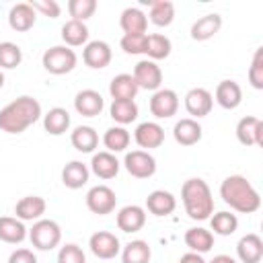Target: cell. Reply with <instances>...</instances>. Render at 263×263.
Here are the masks:
<instances>
[{
	"label": "cell",
	"instance_id": "2e32d148",
	"mask_svg": "<svg viewBox=\"0 0 263 263\" xmlns=\"http://www.w3.org/2000/svg\"><path fill=\"white\" fill-rule=\"evenodd\" d=\"M45 210H47V203L41 195H25L14 205V214H16L14 218H18L23 222H37V220H41Z\"/></svg>",
	"mask_w": 263,
	"mask_h": 263
},
{
	"label": "cell",
	"instance_id": "cb8c5ba5",
	"mask_svg": "<svg viewBox=\"0 0 263 263\" xmlns=\"http://www.w3.org/2000/svg\"><path fill=\"white\" fill-rule=\"evenodd\" d=\"M222 29V16L218 12H210L199 16L191 25V39L193 41H208Z\"/></svg>",
	"mask_w": 263,
	"mask_h": 263
},
{
	"label": "cell",
	"instance_id": "603a6c76",
	"mask_svg": "<svg viewBox=\"0 0 263 263\" xmlns=\"http://www.w3.org/2000/svg\"><path fill=\"white\" fill-rule=\"evenodd\" d=\"M177 208V199L171 191H164V189H154L152 193H148L146 197V210L158 218L162 216H168L173 214Z\"/></svg>",
	"mask_w": 263,
	"mask_h": 263
},
{
	"label": "cell",
	"instance_id": "f6af8a7d",
	"mask_svg": "<svg viewBox=\"0 0 263 263\" xmlns=\"http://www.w3.org/2000/svg\"><path fill=\"white\" fill-rule=\"evenodd\" d=\"M8 263H37V257L31 249H16L10 253Z\"/></svg>",
	"mask_w": 263,
	"mask_h": 263
},
{
	"label": "cell",
	"instance_id": "5b68a950",
	"mask_svg": "<svg viewBox=\"0 0 263 263\" xmlns=\"http://www.w3.org/2000/svg\"><path fill=\"white\" fill-rule=\"evenodd\" d=\"M41 64H43V68L49 74L62 76V74H68V72H72L76 68L78 55H76L74 49H70L66 45H53V47H49V49L43 51Z\"/></svg>",
	"mask_w": 263,
	"mask_h": 263
},
{
	"label": "cell",
	"instance_id": "8992f818",
	"mask_svg": "<svg viewBox=\"0 0 263 263\" xmlns=\"http://www.w3.org/2000/svg\"><path fill=\"white\" fill-rule=\"evenodd\" d=\"M117 205V195L115 191L109 187V185H95L88 189L86 193V208L92 212V214H99V216H107L115 210Z\"/></svg>",
	"mask_w": 263,
	"mask_h": 263
},
{
	"label": "cell",
	"instance_id": "f35d334b",
	"mask_svg": "<svg viewBox=\"0 0 263 263\" xmlns=\"http://www.w3.org/2000/svg\"><path fill=\"white\" fill-rule=\"evenodd\" d=\"M23 62V49L12 41L0 43V70H12Z\"/></svg>",
	"mask_w": 263,
	"mask_h": 263
},
{
	"label": "cell",
	"instance_id": "f1b7e54d",
	"mask_svg": "<svg viewBox=\"0 0 263 263\" xmlns=\"http://www.w3.org/2000/svg\"><path fill=\"white\" fill-rule=\"evenodd\" d=\"M70 142L72 146L82 152V154H88V152H95V148L99 146V134L95 127L90 125H78L72 129L70 134Z\"/></svg>",
	"mask_w": 263,
	"mask_h": 263
},
{
	"label": "cell",
	"instance_id": "4dcf8cb0",
	"mask_svg": "<svg viewBox=\"0 0 263 263\" xmlns=\"http://www.w3.org/2000/svg\"><path fill=\"white\" fill-rule=\"evenodd\" d=\"M62 41L66 47H80V45H86L88 43V27L80 21H66L64 27H62Z\"/></svg>",
	"mask_w": 263,
	"mask_h": 263
},
{
	"label": "cell",
	"instance_id": "ab89813d",
	"mask_svg": "<svg viewBox=\"0 0 263 263\" xmlns=\"http://www.w3.org/2000/svg\"><path fill=\"white\" fill-rule=\"evenodd\" d=\"M97 10V0H70L68 2V12L74 21L84 23L86 18H90Z\"/></svg>",
	"mask_w": 263,
	"mask_h": 263
},
{
	"label": "cell",
	"instance_id": "c3c4849f",
	"mask_svg": "<svg viewBox=\"0 0 263 263\" xmlns=\"http://www.w3.org/2000/svg\"><path fill=\"white\" fill-rule=\"evenodd\" d=\"M2 86H4V72L0 70V88H2Z\"/></svg>",
	"mask_w": 263,
	"mask_h": 263
},
{
	"label": "cell",
	"instance_id": "4fadbf2b",
	"mask_svg": "<svg viewBox=\"0 0 263 263\" xmlns=\"http://www.w3.org/2000/svg\"><path fill=\"white\" fill-rule=\"evenodd\" d=\"M236 140L242 146H263V121L255 115H247L236 123Z\"/></svg>",
	"mask_w": 263,
	"mask_h": 263
},
{
	"label": "cell",
	"instance_id": "3957f363",
	"mask_svg": "<svg viewBox=\"0 0 263 263\" xmlns=\"http://www.w3.org/2000/svg\"><path fill=\"white\" fill-rule=\"evenodd\" d=\"M181 199L185 205V212L191 220H210V216L214 214V197H212V189L210 185L199 179H187L181 187Z\"/></svg>",
	"mask_w": 263,
	"mask_h": 263
},
{
	"label": "cell",
	"instance_id": "6da1fadb",
	"mask_svg": "<svg viewBox=\"0 0 263 263\" xmlns=\"http://www.w3.org/2000/svg\"><path fill=\"white\" fill-rule=\"evenodd\" d=\"M41 115V103L35 97L23 95L0 109V129L6 134H23Z\"/></svg>",
	"mask_w": 263,
	"mask_h": 263
},
{
	"label": "cell",
	"instance_id": "e575fe53",
	"mask_svg": "<svg viewBox=\"0 0 263 263\" xmlns=\"http://www.w3.org/2000/svg\"><path fill=\"white\" fill-rule=\"evenodd\" d=\"M129 142H132V136H129V132L123 125H113L103 136V144H105L107 152H111V154L123 152L129 146Z\"/></svg>",
	"mask_w": 263,
	"mask_h": 263
},
{
	"label": "cell",
	"instance_id": "d6986e66",
	"mask_svg": "<svg viewBox=\"0 0 263 263\" xmlns=\"http://www.w3.org/2000/svg\"><path fill=\"white\" fill-rule=\"evenodd\" d=\"M74 109L82 117H97L105 109V101H103L101 92H97L92 88H84L74 97Z\"/></svg>",
	"mask_w": 263,
	"mask_h": 263
},
{
	"label": "cell",
	"instance_id": "f546056e",
	"mask_svg": "<svg viewBox=\"0 0 263 263\" xmlns=\"http://www.w3.org/2000/svg\"><path fill=\"white\" fill-rule=\"evenodd\" d=\"M183 238H185V245L191 249V253L203 255V253L212 251V247H214V234H212V230L201 228V226L189 228Z\"/></svg>",
	"mask_w": 263,
	"mask_h": 263
},
{
	"label": "cell",
	"instance_id": "7dc6e473",
	"mask_svg": "<svg viewBox=\"0 0 263 263\" xmlns=\"http://www.w3.org/2000/svg\"><path fill=\"white\" fill-rule=\"evenodd\" d=\"M210 263H238L234 257H230V255H216Z\"/></svg>",
	"mask_w": 263,
	"mask_h": 263
},
{
	"label": "cell",
	"instance_id": "1f68e13d",
	"mask_svg": "<svg viewBox=\"0 0 263 263\" xmlns=\"http://www.w3.org/2000/svg\"><path fill=\"white\" fill-rule=\"evenodd\" d=\"M171 49H173V43L166 35L162 33H150L146 35V47H144V53L148 55V60L156 62V60H164L171 55Z\"/></svg>",
	"mask_w": 263,
	"mask_h": 263
},
{
	"label": "cell",
	"instance_id": "60d3db41",
	"mask_svg": "<svg viewBox=\"0 0 263 263\" xmlns=\"http://www.w3.org/2000/svg\"><path fill=\"white\" fill-rule=\"evenodd\" d=\"M249 82H251L253 88L263 90V47L255 49L253 62L249 66Z\"/></svg>",
	"mask_w": 263,
	"mask_h": 263
},
{
	"label": "cell",
	"instance_id": "8fae6325",
	"mask_svg": "<svg viewBox=\"0 0 263 263\" xmlns=\"http://www.w3.org/2000/svg\"><path fill=\"white\" fill-rule=\"evenodd\" d=\"M111 58H113V51H111V45L107 41H101V39H95V41H88L82 49V62L92 68V70H103L111 64Z\"/></svg>",
	"mask_w": 263,
	"mask_h": 263
},
{
	"label": "cell",
	"instance_id": "ba28073f",
	"mask_svg": "<svg viewBox=\"0 0 263 263\" xmlns=\"http://www.w3.org/2000/svg\"><path fill=\"white\" fill-rule=\"evenodd\" d=\"M125 171L136 179H150L156 173V160L146 150H132L123 158Z\"/></svg>",
	"mask_w": 263,
	"mask_h": 263
},
{
	"label": "cell",
	"instance_id": "7c38bea8",
	"mask_svg": "<svg viewBox=\"0 0 263 263\" xmlns=\"http://www.w3.org/2000/svg\"><path fill=\"white\" fill-rule=\"evenodd\" d=\"M212 107H214V97H212V92L208 88L195 86V88L187 90V95H185V109H187L189 115H193V119L210 115Z\"/></svg>",
	"mask_w": 263,
	"mask_h": 263
},
{
	"label": "cell",
	"instance_id": "83f0119b",
	"mask_svg": "<svg viewBox=\"0 0 263 263\" xmlns=\"http://www.w3.org/2000/svg\"><path fill=\"white\" fill-rule=\"evenodd\" d=\"M27 226L23 220L12 216H0V240L8 245H18L27 238Z\"/></svg>",
	"mask_w": 263,
	"mask_h": 263
},
{
	"label": "cell",
	"instance_id": "d4e9b609",
	"mask_svg": "<svg viewBox=\"0 0 263 263\" xmlns=\"http://www.w3.org/2000/svg\"><path fill=\"white\" fill-rule=\"evenodd\" d=\"M119 27L123 35H142L148 29V16L138 6H127L119 16Z\"/></svg>",
	"mask_w": 263,
	"mask_h": 263
},
{
	"label": "cell",
	"instance_id": "836d02e7",
	"mask_svg": "<svg viewBox=\"0 0 263 263\" xmlns=\"http://www.w3.org/2000/svg\"><path fill=\"white\" fill-rule=\"evenodd\" d=\"M150 257H152L150 245L146 240H142V238L129 240L121 249V261L123 263H150Z\"/></svg>",
	"mask_w": 263,
	"mask_h": 263
},
{
	"label": "cell",
	"instance_id": "7bdbcfd3",
	"mask_svg": "<svg viewBox=\"0 0 263 263\" xmlns=\"http://www.w3.org/2000/svg\"><path fill=\"white\" fill-rule=\"evenodd\" d=\"M121 49L129 55H138V53H144V47H146V33L142 35H123L121 41H119Z\"/></svg>",
	"mask_w": 263,
	"mask_h": 263
},
{
	"label": "cell",
	"instance_id": "484cf974",
	"mask_svg": "<svg viewBox=\"0 0 263 263\" xmlns=\"http://www.w3.org/2000/svg\"><path fill=\"white\" fill-rule=\"evenodd\" d=\"M138 90L140 88L132 74H117L109 82V95L113 101H134Z\"/></svg>",
	"mask_w": 263,
	"mask_h": 263
},
{
	"label": "cell",
	"instance_id": "9c48e42d",
	"mask_svg": "<svg viewBox=\"0 0 263 263\" xmlns=\"http://www.w3.org/2000/svg\"><path fill=\"white\" fill-rule=\"evenodd\" d=\"M132 76H134L138 88H144V90H158L162 84V70L152 60H140L134 66Z\"/></svg>",
	"mask_w": 263,
	"mask_h": 263
},
{
	"label": "cell",
	"instance_id": "b9f144b4",
	"mask_svg": "<svg viewBox=\"0 0 263 263\" xmlns=\"http://www.w3.org/2000/svg\"><path fill=\"white\" fill-rule=\"evenodd\" d=\"M58 263H86V255L78 245L68 242L58 251Z\"/></svg>",
	"mask_w": 263,
	"mask_h": 263
},
{
	"label": "cell",
	"instance_id": "30bf717a",
	"mask_svg": "<svg viewBox=\"0 0 263 263\" xmlns=\"http://www.w3.org/2000/svg\"><path fill=\"white\" fill-rule=\"evenodd\" d=\"M88 247L90 253L99 259H115L121 253V242L113 232L107 230H99L88 238Z\"/></svg>",
	"mask_w": 263,
	"mask_h": 263
},
{
	"label": "cell",
	"instance_id": "52a82bcc",
	"mask_svg": "<svg viewBox=\"0 0 263 263\" xmlns=\"http://www.w3.org/2000/svg\"><path fill=\"white\" fill-rule=\"evenodd\" d=\"M148 107L156 119H168L179 111V95L173 88H158L150 97Z\"/></svg>",
	"mask_w": 263,
	"mask_h": 263
},
{
	"label": "cell",
	"instance_id": "bcb514c9",
	"mask_svg": "<svg viewBox=\"0 0 263 263\" xmlns=\"http://www.w3.org/2000/svg\"><path fill=\"white\" fill-rule=\"evenodd\" d=\"M179 263H208L199 253H185V255H181V259H179Z\"/></svg>",
	"mask_w": 263,
	"mask_h": 263
},
{
	"label": "cell",
	"instance_id": "7402d4cb",
	"mask_svg": "<svg viewBox=\"0 0 263 263\" xmlns=\"http://www.w3.org/2000/svg\"><path fill=\"white\" fill-rule=\"evenodd\" d=\"M119 166H121V162L117 160V156L111 154V152H107V150H103V152H95V154H92L90 171H92L99 179H103V181L115 179L117 173H119Z\"/></svg>",
	"mask_w": 263,
	"mask_h": 263
},
{
	"label": "cell",
	"instance_id": "5bb4252c",
	"mask_svg": "<svg viewBox=\"0 0 263 263\" xmlns=\"http://www.w3.org/2000/svg\"><path fill=\"white\" fill-rule=\"evenodd\" d=\"M115 222H117V228H119L121 232H127V234L138 232V230H142L144 224H146V210H144L142 205H136V203L123 205V208L117 212Z\"/></svg>",
	"mask_w": 263,
	"mask_h": 263
},
{
	"label": "cell",
	"instance_id": "44dd1931",
	"mask_svg": "<svg viewBox=\"0 0 263 263\" xmlns=\"http://www.w3.org/2000/svg\"><path fill=\"white\" fill-rule=\"evenodd\" d=\"M201 134H203V129L197 123V119H193V117H183L173 127V138L181 146H193V144H197L201 140Z\"/></svg>",
	"mask_w": 263,
	"mask_h": 263
},
{
	"label": "cell",
	"instance_id": "8d00e7d4",
	"mask_svg": "<svg viewBox=\"0 0 263 263\" xmlns=\"http://www.w3.org/2000/svg\"><path fill=\"white\" fill-rule=\"evenodd\" d=\"M210 226H212V234H220V236H230L236 232L238 228V218L232 212H216L210 216Z\"/></svg>",
	"mask_w": 263,
	"mask_h": 263
},
{
	"label": "cell",
	"instance_id": "ffe728a7",
	"mask_svg": "<svg viewBox=\"0 0 263 263\" xmlns=\"http://www.w3.org/2000/svg\"><path fill=\"white\" fill-rule=\"evenodd\" d=\"M35 21H37V12L33 10V6L29 2H18L8 12V25L12 31H18V33L33 29Z\"/></svg>",
	"mask_w": 263,
	"mask_h": 263
},
{
	"label": "cell",
	"instance_id": "ac0fdd59",
	"mask_svg": "<svg viewBox=\"0 0 263 263\" xmlns=\"http://www.w3.org/2000/svg\"><path fill=\"white\" fill-rule=\"evenodd\" d=\"M236 255L240 263H261L263 259V238L255 232L245 234L236 242Z\"/></svg>",
	"mask_w": 263,
	"mask_h": 263
},
{
	"label": "cell",
	"instance_id": "ee69618b",
	"mask_svg": "<svg viewBox=\"0 0 263 263\" xmlns=\"http://www.w3.org/2000/svg\"><path fill=\"white\" fill-rule=\"evenodd\" d=\"M29 4L33 6L35 12H41L43 16H49V18H58L62 12V8L55 0H31Z\"/></svg>",
	"mask_w": 263,
	"mask_h": 263
},
{
	"label": "cell",
	"instance_id": "d590c367",
	"mask_svg": "<svg viewBox=\"0 0 263 263\" xmlns=\"http://www.w3.org/2000/svg\"><path fill=\"white\" fill-rule=\"evenodd\" d=\"M148 18L156 27H168L175 21V4L171 0H154V2H150Z\"/></svg>",
	"mask_w": 263,
	"mask_h": 263
},
{
	"label": "cell",
	"instance_id": "74e56055",
	"mask_svg": "<svg viewBox=\"0 0 263 263\" xmlns=\"http://www.w3.org/2000/svg\"><path fill=\"white\" fill-rule=\"evenodd\" d=\"M109 113L117 125H127L138 119V105L136 101H113L109 107Z\"/></svg>",
	"mask_w": 263,
	"mask_h": 263
},
{
	"label": "cell",
	"instance_id": "e0dca14e",
	"mask_svg": "<svg viewBox=\"0 0 263 263\" xmlns=\"http://www.w3.org/2000/svg\"><path fill=\"white\" fill-rule=\"evenodd\" d=\"M212 97L216 99V103L222 109L232 111L242 103V88L236 80H220L216 86V92Z\"/></svg>",
	"mask_w": 263,
	"mask_h": 263
},
{
	"label": "cell",
	"instance_id": "d6a6232c",
	"mask_svg": "<svg viewBox=\"0 0 263 263\" xmlns=\"http://www.w3.org/2000/svg\"><path fill=\"white\" fill-rule=\"evenodd\" d=\"M43 127L51 136H62L70 127V113L64 107H53L43 115Z\"/></svg>",
	"mask_w": 263,
	"mask_h": 263
},
{
	"label": "cell",
	"instance_id": "7a4b0ae2",
	"mask_svg": "<svg viewBox=\"0 0 263 263\" xmlns=\"http://www.w3.org/2000/svg\"><path fill=\"white\" fill-rule=\"evenodd\" d=\"M220 197L224 199L226 205H230L234 212H240V214H253L261 208L259 191L242 175L226 177L220 185Z\"/></svg>",
	"mask_w": 263,
	"mask_h": 263
},
{
	"label": "cell",
	"instance_id": "9a60e30c",
	"mask_svg": "<svg viewBox=\"0 0 263 263\" xmlns=\"http://www.w3.org/2000/svg\"><path fill=\"white\" fill-rule=\"evenodd\" d=\"M134 140H136V144L140 148H146V152H148L150 148L162 146V142H164V129L156 121H142L136 127V132H134Z\"/></svg>",
	"mask_w": 263,
	"mask_h": 263
},
{
	"label": "cell",
	"instance_id": "277c9868",
	"mask_svg": "<svg viewBox=\"0 0 263 263\" xmlns=\"http://www.w3.org/2000/svg\"><path fill=\"white\" fill-rule=\"evenodd\" d=\"M31 245L37 249V251H51L60 245L62 240V228L55 220H47V218H41L37 222H33L31 230L27 232Z\"/></svg>",
	"mask_w": 263,
	"mask_h": 263
},
{
	"label": "cell",
	"instance_id": "4316f807",
	"mask_svg": "<svg viewBox=\"0 0 263 263\" xmlns=\"http://www.w3.org/2000/svg\"><path fill=\"white\" fill-rule=\"evenodd\" d=\"M90 177V168L82 162V160H70L64 168H62V183L68 189H80L88 183Z\"/></svg>",
	"mask_w": 263,
	"mask_h": 263
}]
</instances>
